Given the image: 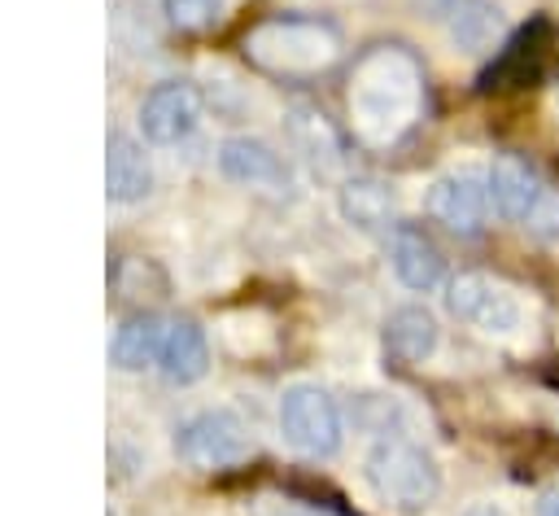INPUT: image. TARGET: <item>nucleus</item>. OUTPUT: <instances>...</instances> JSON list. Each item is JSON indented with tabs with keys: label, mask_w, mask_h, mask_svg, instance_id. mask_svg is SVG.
Listing matches in <instances>:
<instances>
[{
	"label": "nucleus",
	"mask_w": 559,
	"mask_h": 516,
	"mask_svg": "<svg viewBox=\"0 0 559 516\" xmlns=\"http://www.w3.org/2000/svg\"><path fill=\"white\" fill-rule=\"evenodd\" d=\"M419 92H424V74L411 52L380 44L367 57H358L349 79V109L358 136L367 144L397 140L419 114Z\"/></svg>",
	"instance_id": "nucleus-1"
},
{
	"label": "nucleus",
	"mask_w": 559,
	"mask_h": 516,
	"mask_svg": "<svg viewBox=\"0 0 559 516\" xmlns=\"http://www.w3.org/2000/svg\"><path fill=\"white\" fill-rule=\"evenodd\" d=\"M362 477L397 512H424L441 494V468H437L432 450H424L406 433H380L367 446Z\"/></svg>",
	"instance_id": "nucleus-2"
},
{
	"label": "nucleus",
	"mask_w": 559,
	"mask_h": 516,
	"mask_svg": "<svg viewBox=\"0 0 559 516\" xmlns=\"http://www.w3.org/2000/svg\"><path fill=\"white\" fill-rule=\"evenodd\" d=\"M245 52H249V61H258L271 74H319L336 61L341 39L319 17L280 13V17L258 22L245 35Z\"/></svg>",
	"instance_id": "nucleus-3"
},
{
	"label": "nucleus",
	"mask_w": 559,
	"mask_h": 516,
	"mask_svg": "<svg viewBox=\"0 0 559 516\" xmlns=\"http://www.w3.org/2000/svg\"><path fill=\"white\" fill-rule=\"evenodd\" d=\"M280 433L306 459H332L345 437L341 402L319 380H297L280 394Z\"/></svg>",
	"instance_id": "nucleus-4"
},
{
	"label": "nucleus",
	"mask_w": 559,
	"mask_h": 516,
	"mask_svg": "<svg viewBox=\"0 0 559 516\" xmlns=\"http://www.w3.org/2000/svg\"><path fill=\"white\" fill-rule=\"evenodd\" d=\"M445 310L485 332V337H515L524 328V302L511 284L485 275V271H463L445 284Z\"/></svg>",
	"instance_id": "nucleus-5"
},
{
	"label": "nucleus",
	"mask_w": 559,
	"mask_h": 516,
	"mask_svg": "<svg viewBox=\"0 0 559 516\" xmlns=\"http://www.w3.org/2000/svg\"><path fill=\"white\" fill-rule=\"evenodd\" d=\"M175 450L188 468H201V472H223V468H236L249 459L253 442H249V429L236 411L227 407H205V411H192L179 429H175Z\"/></svg>",
	"instance_id": "nucleus-6"
},
{
	"label": "nucleus",
	"mask_w": 559,
	"mask_h": 516,
	"mask_svg": "<svg viewBox=\"0 0 559 516\" xmlns=\"http://www.w3.org/2000/svg\"><path fill=\"white\" fill-rule=\"evenodd\" d=\"M428 214L454 232V236H480L485 223H489V171H476V166H463V171H445L428 184V197H424Z\"/></svg>",
	"instance_id": "nucleus-7"
},
{
	"label": "nucleus",
	"mask_w": 559,
	"mask_h": 516,
	"mask_svg": "<svg viewBox=\"0 0 559 516\" xmlns=\"http://www.w3.org/2000/svg\"><path fill=\"white\" fill-rule=\"evenodd\" d=\"M201 122V92L192 79H162L140 101V131L148 144H179Z\"/></svg>",
	"instance_id": "nucleus-8"
},
{
	"label": "nucleus",
	"mask_w": 559,
	"mask_h": 516,
	"mask_svg": "<svg viewBox=\"0 0 559 516\" xmlns=\"http://www.w3.org/2000/svg\"><path fill=\"white\" fill-rule=\"evenodd\" d=\"M153 192V166L135 136L109 131L105 136V197L114 206H135Z\"/></svg>",
	"instance_id": "nucleus-9"
},
{
	"label": "nucleus",
	"mask_w": 559,
	"mask_h": 516,
	"mask_svg": "<svg viewBox=\"0 0 559 516\" xmlns=\"http://www.w3.org/2000/svg\"><path fill=\"white\" fill-rule=\"evenodd\" d=\"M218 171L240 188H284L288 184L284 157L258 136H227L218 144Z\"/></svg>",
	"instance_id": "nucleus-10"
},
{
	"label": "nucleus",
	"mask_w": 559,
	"mask_h": 516,
	"mask_svg": "<svg viewBox=\"0 0 559 516\" xmlns=\"http://www.w3.org/2000/svg\"><path fill=\"white\" fill-rule=\"evenodd\" d=\"M389 267L393 275L411 289V293H428L441 284L445 275V262H441V249L432 245V236L415 223H397L389 232Z\"/></svg>",
	"instance_id": "nucleus-11"
},
{
	"label": "nucleus",
	"mask_w": 559,
	"mask_h": 516,
	"mask_svg": "<svg viewBox=\"0 0 559 516\" xmlns=\"http://www.w3.org/2000/svg\"><path fill=\"white\" fill-rule=\"evenodd\" d=\"M336 210L358 232H393L397 227V197L384 179H371V175H349L336 188Z\"/></svg>",
	"instance_id": "nucleus-12"
},
{
	"label": "nucleus",
	"mask_w": 559,
	"mask_h": 516,
	"mask_svg": "<svg viewBox=\"0 0 559 516\" xmlns=\"http://www.w3.org/2000/svg\"><path fill=\"white\" fill-rule=\"evenodd\" d=\"M157 372L170 385H197L210 372V341L197 319H170L157 350Z\"/></svg>",
	"instance_id": "nucleus-13"
},
{
	"label": "nucleus",
	"mask_w": 559,
	"mask_h": 516,
	"mask_svg": "<svg viewBox=\"0 0 559 516\" xmlns=\"http://www.w3.org/2000/svg\"><path fill=\"white\" fill-rule=\"evenodd\" d=\"M288 136H293L297 153L314 166V175H332V171L345 166V140H341V131L328 122L323 109H314V105H293V109H288Z\"/></svg>",
	"instance_id": "nucleus-14"
},
{
	"label": "nucleus",
	"mask_w": 559,
	"mask_h": 516,
	"mask_svg": "<svg viewBox=\"0 0 559 516\" xmlns=\"http://www.w3.org/2000/svg\"><path fill=\"white\" fill-rule=\"evenodd\" d=\"M542 188H546V184L537 179V171H533L524 157H515V153L493 157V166H489V201H493V210H498L502 219L524 223L528 210L537 206Z\"/></svg>",
	"instance_id": "nucleus-15"
},
{
	"label": "nucleus",
	"mask_w": 559,
	"mask_h": 516,
	"mask_svg": "<svg viewBox=\"0 0 559 516\" xmlns=\"http://www.w3.org/2000/svg\"><path fill=\"white\" fill-rule=\"evenodd\" d=\"M441 341V328H437V315L419 302H406L397 310H389L384 319V354L397 359V363H424L432 359Z\"/></svg>",
	"instance_id": "nucleus-16"
},
{
	"label": "nucleus",
	"mask_w": 559,
	"mask_h": 516,
	"mask_svg": "<svg viewBox=\"0 0 559 516\" xmlns=\"http://www.w3.org/2000/svg\"><path fill=\"white\" fill-rule=\"evenodd\" d=\"M450 39L463 52H485L502 39L507 31V13L498 9V0H454V9L445 13Z\"/></svg>",
	"instance_id": "nucleus-17"
},
{
	"label": "nucleus",
	"mask_w": 559,
	"mask_h": 516,
	"mask_svg": "<svg viewBox=\"0 0 559 516\" xmlns=\"http://www.w3.org/2000/svg\"><path fill=\"white\" fill-rule=\"evenodd\" d=\"M162 332L166 324L157 315H131L114 328L109 337V363L118 372H144L157 363V350H162Z\"/></svg>",
	"instance_id": "nucleus-18"
},
{
	"label": "nucleus",
	"mask_w": 559,
	"mask_h": 516,
	"mask_svg": "<svg viewBox=\"0 0 559 516\" xmlns=\"http://www.w3.org/2000/svg\"><path fill=\"white\" fill-rule=\"evenodd\" d=\"M162 13L175 31H210L223 17V0H162Z\"/></svg>",
	"instance_id": "nucleus-19"
},
{
	"label": "nucleus",
	"mask_w": 559,
	"mask_h": 516,
	"mask_svg": "<svg viewBox=\"0 0 559 516\" xmlns=\"http://www.w3.org/2000/svg\"><path fill=\"white\" fill-rule=\"evenodd\" d=\"M524 232L533 241H542V245H559V192L555 188H542L537 206L524 219Z\"/></svg>",
	"instance_id": "nucleus-20"
},
{
	"label": "nucleus",
	"mask_w": 559,
	"mask_h": 516,
	"mask_svg": "<svg viewBox=\"0 0 559 516\" xmlns=\"http://www.w3.org/2000/svg\"><path fill=\"white\" fill-rule=\"evenodd\" d=\"M537 516H559V481L537 494Z\"/></svg>",
	"instance_id": "nucleus-21"
},
{
	"label": "nucleus",
	"mask_w": 559,
	"mask_h": 516,
	"mask_svg": "<svg viewBox=\"0 0 559 516\" xmlns=\"http://www.w3.org/2000/svg\"><path fill=\"white\" fill-rule=\"evenodd\" d=\"M459 516H511L502 503H472V507H463Z\"/></svg>",
	"instance_id": "nucleus-22"
},
{
	"label": "nucleus",
	"mask_w": 559,
	"mask_h": 516,
	"mask_svg": "<svg viewBox=\"0 0 559 516\" xmlns=\"http://www.w3.org/2000/svg\"><path fill=\"white\" fill-rule=\"evenodd\" d=\"M424 13H432V17H445L450 9H454V0H415Z\"/></svg>",
	"instance_id": "nucleus-23"
},
{
	"label": "nucleus",
	"mask_w": 559,
	"mask_h": 516,
	"mask_svg": "<svg viewBox=\"0 0 559 516\" xmlns=\"http://www.w3.org/2000/svg\"><path fill=\"white\" fill-rule=\"evenodd\" d=\"M280 516H319V512H301V507H288V512H280Z\"/></svg>",
	"instance_id": "nucleus-24"
}]
</instances>
